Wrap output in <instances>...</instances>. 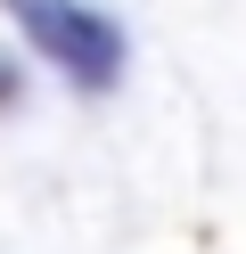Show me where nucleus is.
Returning a JSON list of instances; mask_svg holds the SVG:
<instances>
[{
  "mask_svg": "<svg viewBox=\"0 0 246 254\" xmlns=\"http://www.w3.org/2000/svg\"><path fill=\"white\" fill-rule=\"evenodd\" d=\"M8 17L25 25V41L49 58L58 74H74L82 90H107L123 74V33L82 0H8Z\"/></svg>",
  "mask_w": 246,
  "mask_h": 254,
  "instance_id": "f257e3e1",
  "label": "nucleus"
}]
</instances>
